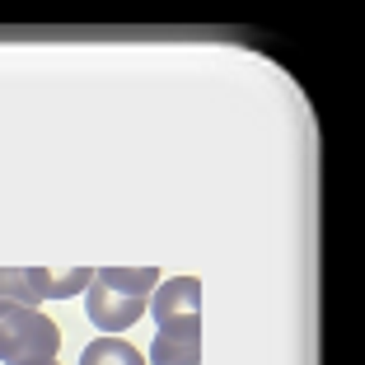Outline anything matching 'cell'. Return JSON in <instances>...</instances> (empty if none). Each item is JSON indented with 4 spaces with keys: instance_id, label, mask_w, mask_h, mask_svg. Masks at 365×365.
<instances>
[{
    "instance_id": "8992f818",
    "label": "cell",
    "mask_w": 365,
    "mask_h": 365,
    "mask_svg": "<svg viewBox=\"0 0 365 365\" xmlns=\"http://www.w3.org/2000/svg\"><path fill=\"white\" fill-rule=\"evenodd\" d=\"M80 365H145V356L122 337H98L80 351Z\"/></svg>"
},
{
    "instance_id": "7a4b0ae2",
    "label": "cell",
    "mask_w": 365,
    "mask_h": 365,
    "mask_svg": "<svg viewBox=\"0 0 365 365\" xmlns=\"http://www.w3.org/2000/svg\"><path fill=\"white\" fill-rule=\"evenodd\" d=\"M150 314H155V323H160V337L202 342V281L197 277L160 281L155 295H150Z\"/></svg>"
},
{
    "instance_id": "ba28073f",
    "label": "cell",
    "mask_w": 365,
    "mask_h": 365,
    "mask_svg": "<svg viewBox=\"0 0 365 365\" xmlns=\"http://www.w3.org/2000/svg\"><path fill=\"white\" fill-rule=\"evenodd\" d=\"M0 304H24V309H38V304H43L33 295L24 267H0Z\"/></svg>"
},
{
    "instance_id": "3957f363",
    "label": "cell",
    "mask_w": 365,
    "mask_h": 365,
    "mask_svg": "<svg viewBox=\"0 0 365 365\" xmlns=\"http://www.w3.org/2000/svg\"><path fill=\"white\" fill-rule=\"evenodd\" d=\"M145 304H150V300L118 295V290L98 286V281H89V290H85V319L94 323V328H103L108 337H113V333H127L131 323L145 319Z\"/></svg>"
},
{
    "instance_id": "52a82bcc",
    "label": "cell",
    "mask_w": 365,
    "mask_h": 365,
    "mask_svg": "<svg viewBox=\"0 0 365 365\" xmlns=\"http://www.w3.org/2000/svg\"><path fill=\"white\" fill-rule=\"evenodd\" d=\"M150 361L155 365H197V361H202V342H178V337H160V333H155Z\"/></svg>"
},
{
    "instance_id": "5b68a950",
    "label": "cell",
    "mask_w": 365,
    "mask_h": 365,
    "mask_svg": "<svg viewBox=\"0 0 365 365\" xmlns=\"http://www.w3.org/2000/svg\"><path fill=\"white\" fill-rule=\"evenodd\" d=\"M94 281L118 290V295H131V300H150L155 286H160V272L155 267H98Z\"/></svg>"
},
{
    "instance_id": "277c9868",
    "label": "cell",
    "mask_w": 365,
    "mask_h": 365,
    "mask_svg": "<svg viewBox=\"0 0 365 365\" xmlns=\"http://www.w3.org/2000/svg\"><path fill=\"white\" fill-rule=\"evenodd\" d=\"M29 272V286L38 300H71V295H85L94 272L89 267H71V272H47V267H24Z\"/></svg>"
},
{
    "instance_id": "6da1fadb",
    "label": "cell",
    "mask_w": 365,
    "mask_h": 365,
    "mask_svg": "<svg viewBox=\"0 0 365 365\" xmlns=\"http://www.w3.org/2000/svg\"><path fill=\"white\" fill-rule=\"evenodd\" d=\"M61 328L43 309L0 304V361L5 365H56Z\"/></svg>"
}]
</instances>
